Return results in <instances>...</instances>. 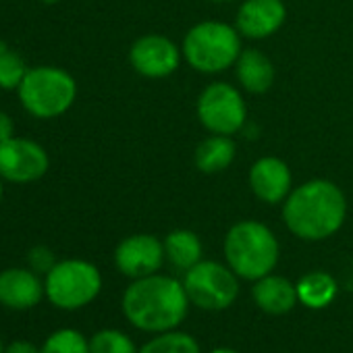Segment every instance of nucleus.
Segmentation results:
<instances>
[{"instance_id":"f257e3e1","label":"nucleus","mask_w":353,"mask_h":353,"mask_svg":"<svg viewBox=\"0 0 353 353\" xmlns=\"http://www.w3.org/2000/svg\"><path fill=\"white\" fill-rule=\"evenodd\" d=\"M190 305L183 281L158 272L131 281L121 299L127 322L150 334L179 328L188 318Z\"/></svg>"},{"instance_id":"f03ea898","label":"nucleus","mask_w":353,"mask_h":353,"mask_svg":"<svg viewBox=\"0 0 353 353\" xmlns=\"http://www.w3.org/2000/svg\"><path fill=\"white\" fill-rule=\"evenodd\" d=\"M347 202L343 192L326 181L314 179L291 192L285 200L283 221L287 229L305 241L332 237L345 223Z\"/></svg>"},{"instance_id":"7ed1b4c3","label":"nucleus","mask_w":353,"mask_h":353,"mask_svg":"<svg viewBox=\"0 0 353 353\" xmlns=\"http://www.w3.org/2000/svg\"><path fill=\"white\" fill-rule=\"evenodd\" d=\"M279 252L274 233L258 221H241L225 237L227 264L243 281H258L270 274L279 262Z\"/></svg>"},{"instance_id":"20e7f679","label":"nucleus","mask_w":353,"mask_h":353,"mask_svg":"<svg viewBox=\"0 0 353 353\" xmlns=\"http://www.w3.org/2000/svg\"><path fill=\"white\" fill-rule=\"evenodd\" d=\"M183 54L196 71L221 73L235 65L241 54L239 32L229 23L202 21L188 32Z\"/></svg>"},{"instance_id":"39448f33","label":"nucleus","mask_w":353,"mask_h":353,"mask_svg":"<svg viewBox=\"0 0 353 353\" xmlns=\"http://www.w3.org/2000/svg\"><path fill=\"white\" fill-rule=\"evenodd\" d=\"M46 299L65 312H75L90 305L102 291L100 270L79 258L61 260L44 276Z\"/></svg>"},{"instance_id":"423d86ee","label":"nucleus","mask_w":353,"mask_h":353,"mask_svg":"<svg viewBox=\"0 0 353 353\" xmlns=\"http://www.w3.org/2000/svg\"><path fill=\"white\" fill-rule=\"evenodd\" d=\"M77 96L75 79L59 67L30 69L19 85V100L38 119H54L71 108Z\"/></svg>"},{"instance_id":"0eeeda50","label":"nucleus","mask_w":353,"mask_h":353,"mask_svg":"<svg viewBox=\"0 0 353 353\" xmlns=\"http://www.w3.org/2000/svg\"><path fill=\"white\" fill-rule=\"evenodd\" d=\"M183 287L190 303L206 312H223L231 307L239 295V276L227 264L214 260H200L185 270Z\"/></svg>"},{"instance_id":"6e6552de","label":"nucleus","mask_w":353,"mask_h":353,"mask_svg":"<svg viewBox=\"0 0 353 353\" xmlns=\"http://www.w3.org/2000/svg\"><path fill=\"white\" fill-rule=\"evenodd\" d=\"M245 117V102L229 83H210L198 100L200 123L216 135L237 133L243 127Z\"/></svg>"},{"instance_id":"1a4fd4ad","label":"nucleus","mask_w":353,"mask_h":353,"mask_svg":"<svg viewBox=\"0 0 353 353\" xmlns=\"http://www.w3.org/2000/svg\"><path fill=\"white\" fill-rule=\"evenodd\" d=\"M48 170L46 150L30 139L11 137L0 143V176L11 183L38 181Z\"/></svg>"},{"instance_id":"9d476101","label":"nucleus","mask_w":353,"mask_h":353,"mask_svg":"<svg viewBox=\"0 0 353 353\" xmlns=\"http://www.w3.org/2000/svg\"><path fill=\"white\" fill-rule=\"evenodd\" d=\"M164 258V243L148 233L129 235L114 250V264L119 272L131 281L156 274Z\"/></svg>"},{"instance_id":"9b49d317","label":"nucleus","mask_w":353,"mask_h":353,"mask_svg":"<svg viewBox=\"0 0 353 353\" xmlns=\"http://www.w3.org/2000/svg\"><path fill=\"white\" fill-rule=\"evenodd\" d=\"M129 61L137 73L143 77H166L176 71L181 63V52L168 38L150 34L141 36L129 52Z\"/></svg>"},{"instance_id":"f8f14e48","label":"nucleus","mask_w":353,"mask_h":353,"mask_svg":"<svg viewBox=\"0 0 353 353\" xmlns=\"http://www.w3.org/2000/svg\"><path fill=\"white\" fill-rule=\"evenodd\" d=\"M44 283L32 268H7L0 272V305L7 310H32L44 299Z\"/></svg>"},{"instance_id":"ddd939ff","label":"nucleus","mask_w":353,"mask_h":353,"mask_svg":"<svg viewBox=\"0 0 353 353\" xmlns=\"http://www.w3.org/2000/svg\"><path fill=\"white\" fill-rule=\"evenodd\" d=\"M287 11L281 0H245L237 13V32L252 40L272 36L285 23Z\"/></svg>"},{"instance_id":"4468645a","label":"nucleus","mask_w":353,"mask_h":353,"mask_svg":"<svg viewBox=\"0 0 353 353\" xmlns=\"http://www.w3.org/2000/svg\"><path fill=\"white\" fill-rule=\"evenodd\" d=\"M250 185L262 202L279 204L287 200L291 192V170L281 158H260L250 170Z\"/></svg>"},{"instance_id":"2eb2a0df","label":"nucleus","mask_w":353,"mask_h":353,"mask_svg":"<svg viewBox=\"0 0 353 353\" xmlns=\"http://www.w3.org/2000/svg\"><path fill=\"white\" fill-rule=\"evenodd\" d=\"M252 295H254L256 305L268 316H285L299 301L297 287L289 279L272 274V272L254 281Z\"/></svg>"},{"instance_id":"dca6fc26","label":"nucleus","mask_w":353,"mask_h":353,"mask_svg":"<svg viewBox=\"0 0 353 353\" xmlns=\"http://www.w3.org/2000/svg\"><path fill=\"white\" fill-rule=\"evenodd\" d=\"M237 77L252 94H264L274 81V67L266 54L256 48L243 50L237 59Z\"/></svg>"},{"instance_id":"f3484780","label":"nucleus","mask_w":353,"mask_h":353,"mask_svg":"<svg viewBox=\"0 0 353 353\" xmlns=\"http://www.w3.org/2000/svg\"><path fill=\"white\" fill-rule=\"evenodd\" d=\"M162 243H164V254L168 262L183 272L202 260V241L194 231H188V229L170 231Z\"/></svg>"},{"instance_id":"a211bd4d","label":"nucleus","mask_w":353,"mask_h":353,"mask_svg":"<svg viewBox=\"0 0 353 353\" xmlns=\"http://www.w3.org/2000/svg\"><path fill=\"white\" fill-rule=\"evenodd\" d=\"M295 287H297V297H299L301 305H305L310 310H322V307L330 305L339 291L334 276L324 270H312V272L303 274Z\"/></svg>"},{"instance_id":"6ab92c4d","label":"nucleus","mask_w":353,"mask_h":353,"mask_svg":"<svg viewBox=\"0 0 353 353\" xmlns=\"http://www.w3.org/2000/svg\"><path fill=\"white\" fill-rule=\"evenodd\" d=\"M196 166L202 172H221L235 160V141L229 135H212L196 148Z\"/></svg>"},{"instance_id":"aec40b11","label":"nucleus","mask_w":353,"mask_h":353,"mask_svg":"<svg viewBox=\"0 0 353 353\" xmlns=\"http://www.w3.org/2000/svg\"><path fill=\"white\" fill-rule=\"evenodd\" d=\"M139 353H202L198 339L179 328L154 334L141 345Z\"/></svg>"},{"instance_id":"412c9836","label":"nucleus","mask_w":353,"mask_h":353,"mask_svg":"<svg viewBox=\"0 0 353 353\" xmlns=\"http://www.w3.org/2000/svg\"><path fill=\"white\" fill-rule=\"evenodd\" d=\"M40 353H90V339L75 328H59L46 336Z\"/></svg>"},{"instance_id":"4be33fe9","label":"nucleus","mask_w":353,"mask_h":353,"mask_svg":"<svg viewBox=\"0 0 353 353\" xmlns=\"http://www.w3.org/2000/svg\"><path fill=\"white\" fill-rule=\"evenodd\" d=\"M90 353H139V349L127 332L102 328L90 336Z\"/></svg>"},{"instance_id":"5701e85b","label":"nucleus","mask_w":353,"mask_h":353,"mask_svg":"<svg viewBox=\"0 0 353 353\" xmlns=\"http://www.w3.org/2000/svg\"><path fill=\"white\" fill-rule=\"evenodd\" d=\"M28 67L26 61L13 52V50H0V88L3 90H19L21 81L28 75Z\"/></svg>"},{"instance_id":"b1692460","label":"nucleus","mask_w":353,"mask_h":353,"mask_svg":"<svg viewBox=\"0 0 353 353\" xmlns=\"http://www.w3.org/2000/svg\"><path fill=\"white\" fill-rule=\"evenodd\" d=\"M28 262H30V268L34 270V272H38V274H48L52 268H54V264H57V258H54V254H52V250L50 248H46V245H36V248H32L30 250V254H28Z\"/></svg>"},{"instance_id":"393cba45","label":"nucleus","mask_w":353,"mask_h":353,"mask_svg":"<svg viewBox=\"0 0 353 353\" xmlns=\"http://www.w3.org/2000/svg\"><path fill=\"white\" fill-rule=\"evenodd\" d=\"M5 353H40V347L26 339H15L5 347Z\"/></svg>"},{"instance_id":"a878e982","label":"nucleus","mask_w":353,"mask_h":353,"mask_svg":"<svg viewBox=\"0 0 353 353\" xmlns=\"http://www.w3.org/2000/svg\"><path fill=\"white\" fill-rule=\"evenodd\" d=\"M13 131H15V125H13L11 117L5 114V112H0V143L11 139L13 137Z\"/></svg>"},{"instance_id":"bb28decb","label":"nucleus","mask_w":353,"mask_h":353,"mask_svg":"<svg viewBox=\"0 0 353 353\" xmlns=\"http://www.w3.org/2000/svg\"><path fill=\"white\" fill-rule=\"evenodd\" d=\"M210 353H239V351H235V349H231V347H216V349H212Z\"/></svg>"},{"instance_id":"cd10ccee","label":"nucleus","mask_w":353,"mask_h":353,"mask_svg":"<svg viewBox=\"0 0 353 353\" xmlns=\"http://www.w3.org/2000/svg\"><path fill=\"white\" fill-rule=\"evenodd\" d=\"M40 3H44V5H57V3H61V0H40Z\"/></svg>"},{"instance_id":"c85d7f7f","label":"nucleus","mask_w":353,"mask_h":353,"mask_svg":"<svg viewBox=\"0 0 353 353\" xmlns=\"http://www.w3.org/2000/svg\"><path fill=\"white\" fill-rule=\"evenodd\" d=\"M0 353H5V343H3V336H0Z\"/></svg>"},{"instance_id":"c756f323","label":"nucleus","mask_w":353,"mask_h":353,"mask_svg":"<svg viewBox=\"0 0 353 353\" xmlns=\"http://www.w3.org/2000/svg\"><path fill=\"white\" fill-rule=\"evenodd\" d=\"M3 179V176H0ZM0 202H3V181H0Z\"/></svg>"},{"instance_id":"7c9ffc66","label":"nucleus","mask_w":353,"mask_h":353,"mask_svg":"<svg viewBox=\"0 0 353 353\" xmlns=\"http://www.w3.org/2000/svg\"><path fill=\"white\" fill-rule=\"evenodd\" d=\"M214 3H229V0H214Z\"/></svg>"}]
</instances>
